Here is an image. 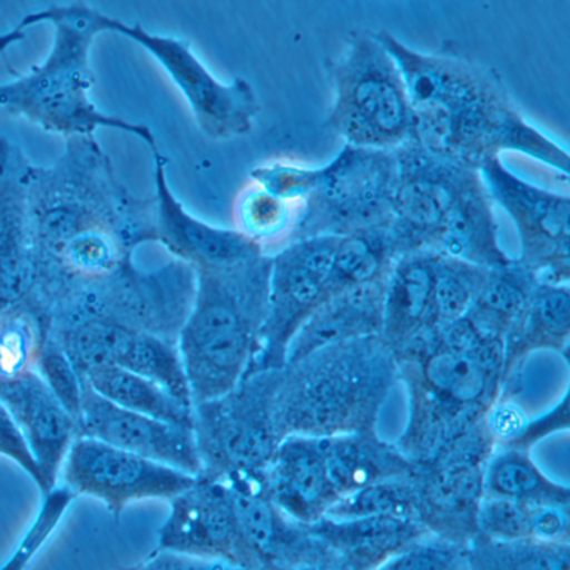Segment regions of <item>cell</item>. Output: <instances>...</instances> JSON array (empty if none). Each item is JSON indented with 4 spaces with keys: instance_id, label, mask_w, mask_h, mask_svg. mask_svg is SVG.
<instances>
[{
    "instance_id": "cell-43",
    "label": "cell",
    "mask_w": 570,
    "mask_h": 570,
    "mask_svg": "<svg viewBox=\"0 0 570 570\" xmlns=\"http://www.w3.org/2000/svg\"><path fill=\"white\" fill-rule=\"evenodd\" d=\"M379 570H466L462 547L425 535L396 553Z\"/></svg>"
},
{
    "instance_id": "cell-9",
    "label": "cell",
    "mask_w": 570,
    "mask_h": 570,
    "mask_svg": "<svg viewBox=\"0 0 570 570\" xmlns=\"http://www.w3.org/2000/svg\"><path fill=\"white\" fill-rule=\"evenodd\" d=\"M333 106L326 128L345 145L395 151L413 135L402 71L376 31H353L338 58L328 61Z\"/></svg>"
},
{
    "instance_id": "cell-33",
    "label": "cell",
    "mask_w": 570,
    "mask_h": 570,
    "mask_svg": "<svg viewBox=\"0 0 570 570\" xmlns=\"http://www.w3.org/2000/svg\"><path fill=\"white\" fill-rule=\"evenodd\" d=\"M82 379L102 399L121 409L193 429V406L179 402L165 389L119 366L91 370Z\"/></svg>"
},
{
    "instance_id": "cell-39",
    "label": "cell",
    "mask_w": 570,
    "mask_h": 570,
    "mask_svg": "<svg viewBox=\"0 0 570 570\" xmlns=\"http://www.w3.org/2000/svg\"><path fill=\"white\" fill-rule=\"evenodd\" d=\"M298 205L285 202L269 195L265 189L253 183L239 195L236 203V222L238 232L259 243L265 248V242L292 232Z\"/></svg>"
},
{
    "instance_id": "cell-41",
    "label": "cell",
    "mask_w": 570,
    "mask_h": 570,
    "mask_svg": "<svg viewBox=\"0 0 570 570\" xmlns=\"http://www.w3.org/2000/svg\"><path fill=\"white\" fill-rule=\"evenodd\" d=\"M36 372L45 380L46 385L55 393L61 405L79 422L85 379L79 375L65 350L51 335L39 356Z\"/></svg>"
},
{
    "instance_id": "cell-8",
    "label": "cell",
    "mask_w": 570,
    "mask_h": 570,
    "mask_svg": "<svg viewBox=\"0 0 570 570\" xmlns=\"http://www.w3.org/2000/svg\"><path fill=\"white\" fill-rule=\"evenodd\" d=\"M196 295V272L173 259L146 272L135 262L106 278L69 286L41 303L51 333L101 320L178 343Z\"/></svg>"
},
{
    "instance_id": "cell-44",
    "label": "cell",
    "mask_w": 570,
    "mask_h": 570,
    "mask_svg": "<svg viewBox=\"0 0 570 570\" xmlns=\"http://www.w3.org/2000/svg\"><path fill=\"white\" fill-rule=\"evenodd\" d=\"M569 392H566L563 393L562 399H560L552 409L547 410L542 415H537L533 416V419L527 420L522 432L517 436L515 442L509 446H515V449L532 452V449L537 443L549 439V436L556 435V433L567 432V430H569Z\"/></svg>"
},
{
    "instance_id": "cell-47",
    "label": "cell",
    "mask_w": 570,
    "mask_h": 570,
    "mask_svg": "<svg viewBox=\"0 0 570 570\" xmlns=\"http://www.w3.org/2000/svg\"><path fill=\"white\" fill-rule=\"evenodd\" d=\"M302 570H335V569H302Z\"/></svg>"
},
{
    "instance_id": "cell-14",
    "label": "cell",
    "mask_w": 570,
    "mask_h": 570,
    "mask_svg": "<svg viewBox=\"0 0 570 570\" xmlns=\"http://www.w3.org/2000/svg\"><path fill=\"white\" fill-rule=\"evenodd\" d=\"M340 238L325 235L296 239L272 255L268 313L262 352L252 372L285 368L293 338L325 299Z\"/></svg>"
},
{
    "instance_id": "cell-3",
    "label": "cell",
    "mask_w": 570,
    "mask_h": 570,
    "mask_svg": "<svg viewBox=\"0 0 570 570\" xmlns=\"http://www.w3.org/2000/svg\"><path fill=\"white\" fill-rule=\"evenodd\" d=\"M28 206L36 269L85 236L115 233L136 248L156 243V196L136 198L95 136L68 138L51 166H31Z\"/></svg>"
},
{
    "instance_id": "cell-26",
    "label": "cell",
    "mask_w": 570,
    "mask_h": 570,
    "mask_svg": "<svg viewBox=\"0 0 570 570\" xmlns=\"http://www.w3.org/2000/svg\"><path fill=\"white\" fill-rule=\"evenodd\" d=\"M389 278L326 296L302 326L286 355V365L335 343L380 336Z\"/></svg>"
},
{
    "instance_id": "cell-28",
    "label": "cell",
    "mask_w": 570,
    "mask_h": 570,
    "mask_svg": "<svg viewBox=\"0 0 570 570\" xmlns=\"http://www.w3.org/2000/svg\"><path fill=\"white\" fill-rule=\"evenodd\" d=\"M429 252L487 269L502 268L513 262L500 246L495 205L480 175L460 193Z\"/></svg>"
},
{
    "instance_id": "cell-31",
    "label": "cell",
    "mask_w": 570,
    "mask_h": 570,
    "mask_svg": "<svg viewBox=\"0 0 570 570\" xmlns=\"http://www.w3.org/2000/svg\"><path fill=\"white\" fill-rule=\"evenodd\" d=\"M537 283L539 279L515 258L510 265L490 269L465 318L483 335L503 342L525 309Z\"/></svg>"
},
{
    "instance_id": "cell-13",
    "label": "cell",
    "mask_w": 570,
    "mask_h": 570,
    "mask_svg": "<svg viewBox=\"0 0 570 570\" xmlns=\"http://www.w3.org/2000/svg\"><path fill=\"white\" fill-rule=\"evenodd\" d=\"M479 173L493 205H499L515 225L520 239L515 262L539 282L569 285V196L520 178L502 158L483 163Z\"/></svg>"
},
{
    "instance_id": "cell-20",
    "label": "cell",
    "mask_w": 570,
    "mask_h": 570,
    "mask_svg": "<svg viewBox=\"0 0 570 570\" xmlns=\"http://www.w3.org/2000/svg\"><path fill=\"white\" fill-rule=\"evenodd\" d=\"M168 163V156L156 153V243L193 269L223 268L265 255L259 243L238 229L218 228L193 216L169 188Z\"/></svg>"
},
{
    "instance_id": "cell-16",
    "label": "cell",
    "mask_w": 570,
    "mask_h": 570,
    "mask_svg": "<svg viewBox=\"0 0 570 570\" xmlns=\"http://www.w3.org/2000/svg\"><path fill=\"white\" fill-rule=\"evenodd\" d=\"M61 472L62 483L76 497L88 495L99 500L115 519H119L131 503L171 500L196 480L191 473L142 459L89 436L75 440Z\"/></svg>"
},
{
    "instance_id": "cell-19",
    "label": "cell",
    "mask_w": 570,
    "mask_h": 570,
    "mask_svg": "<svg viewBox=\"0 0 570 570\" xmlns=\"http://www.w3.org/2000/svg\"><path fill=\"white\" fill-rule=\"evenodd\" d=\"M78 423L79 436L99 440L191 475L202 473L193 429L121 409L102 399L86 380Z\"/></svg>"
},
{
    "instance_id": "cell-18",
    "label": "cell",
    "mask_w": 570,
    "mask_h": 570,
    "mask_svg": "<svg viewBox=\"0 0 570 570\" xmlns=\"http://www.w3.org/2000/svg\"><path fill=\"white\" fill-rule=\"evenodd\" d=\"M225 482L255 570H336L332 552L308 525L296 522L273 502L263 473L232 476Z\"/></svg>"
},
{
    "instance_id": "cell-35",
    "label": "cell",
    "mask_w": 570,
    "mask_h": 570,
    "mask_svg": "<svg viewBox=\"0 0 570 570\" xmlns=\"http://www.w3.org/2000/svg\"><path fill=\"white\" fill-rule=\"evenodd\" d=\"M463 556L466 570H570V543L499 540L476 533Z\"/></svg>"
},
{
    "instance_id": "cell-5",
    "label": "cell",
    "mask_w": 570,
    "mask_h": 570,
    "mask_svg": "<svg viewBox=\"0 0 570 570\" xmlns=\"http://www.w3.org/2000/svg\"><path fill=\"white\" fill-rule=\"evenodd\" d=\"M195 272V302L178 336L193 405L235 389L258 360L272 255Z\"/></svg>"
},
{
    "instance_id": "cell-7",
    "label": "cell",
    "mask_w": 570,
    "mask_h": 570,
    "mask_svg": "<svg viewBox=\"0 0 570 570\" xmlns=\"http://www.w3.org/2000/svg\"><path fill=\"white\" fill-rule=\"evenodd\" d=\"M249 178L269 195L298 205L289 242L355 235L392 223L395 151L345 145L322 168L272 163L253 169Z\"/></svg>"
},
{
    "instance_id": "cell-21",
    "label": "cell",
    "mask_w": 570,
    "mask_h": 570,
    "mask_svg": "<svg viewBox=\"0 0 570 570\" xmlns=\"http://www.w3.org/2000/svg\"><path fill=\"white\" fill-rule=\"evenodd\" d=\"M31 166L18 145L0 138V313L28 298L36 285L28 206Z\"/></svg>"
},
{
    "instance_id": "cell-6",
    "label": "cell",
    "mask_w": 570,
    "mask_h": 570,
    "mask_svg": "<svg viewBox=\"0 0 570 570\" xmlns=\"http://www.w3.org/2000/svg\"><path fill=\"white\" fill-rule=\"evenodd\" d=\"M396 383L395 355L382 336L316 350L283 368L276 430L282 440L373 432Z\"/></svg>"
},
{
    "instance_id": "cell-30",
    "label": "cell",
    "mask_w": 570,
    "mask_h": 570,
    "mask_svg": "<svg viewBox=\"0 0 570 570\" xmlns=\"http://www.w3.org/2000/svg\"><path fill=\"white\" fill-rule=\"evenodd\" d=\"M485 495L523 503L570 505L567 483L550 479L532 459V452L497 446L485 466Z\"/></svg>"
},
{
    "instance_id": "cell-40",
    "label": "cell",
    "mask_w": 570,
    "mask_h": 570,
    "mask_svg": "<svg viewBox=\"0 0 570 570\" xmlns=\"http://www.w3.org/2000/svg\"><path fill=\"white\" fill-rule=\"evenodd\" d=\"M42 495H45V499H42L35 520L26 530L22 539L19 540L14 552L0 566V570L28 569L36 556L41 552L42 547L51 539L52 533L58 530L59 523L62 522L75 500L78 499L76 493L65 483H58L55 489L42 493Z\"/></svg>"
},
{
    "instance_id": "cell-27",
    "label": "cell",
    "mask_w": 570,
    "mask_h": 570,
    "mask_svg": "<svg viewBox=\"0 0 570 570\" xmlns=\"http://www.w3.org/2000/svg\"><path fill=\"white\" fill-rule=\"evenodd\" d=\"M435 253L415 252L396 258L383 305V342L393 355L436 328Z\"/></svg>"
},
{
    "instance_id": "cell-29",
    "label": "cell",
    "mask_w": 570,
    "mask_h": 570,
    "mask_svg": "<svg viewBox=\"0 0 570 570\" xmlns=\"http://www.w3.org/2000/svg\"><path fill=\"white\" fill-rule=\"evenodd\" d=\"M320 443L338 500L362 487L410 475L415 469L395 442L380 436L379 430L320 436Z\"/></svg>"
},
{
    "instance_id": "cell-23",
    "label": "cell",
    "mask_w": 570,
    "mask_h": 570,
    "mask_svg": "<svg viewBox=\"0 0 570 570\" xmlns=\"http://www.w3.org/2000/svg\"><path fill=\"white\" fill-rule=\"evenodd\" d=\"M273 502L296 522H318L338 502L326 473L320 436L289 435L263 470Z\"/></svg>"
},
{
    "instance_id": "cell-15",
    "label": "cell",
    "mask_w": 570,
    "mask_h": 570,
    "mask_svg": "<svg viewBox=\"0 0 570 570\" xmlns=\"http://www.w3.org/2000/svg\"><path fill=\"white\" fill-rule=\"evenodd\" d=\"M395 158L389 235L400 258L406 253L429 252L446 213L480 173L432 155L413 136L395 149Z\"/></svg>"
},
{
    "instance_id": "cell-17",
    "label": "cell",
    "mask_w": 570,
    "mask_h": 570,
    "mask_svg": "<svg viewBox=\"0 0 570 570\" xmlns=\"http://www.w3.org/2000/svg\"><path fill=\"white\" fill-rule=\"evenodd\" d=\"M168 502L158 549L255 570L225 480L198 475L193 485Z\"/></svg>"
},
{
    "instance_id": "cell-32",
    "label": "cell",
    "mask_w": 570,
    "mask_h": 570,
    "mask_svg": "<svg viewBox=\"0 0 570 570\" xmlns=\"http://www.w3.org/2000/svg\"><path fill=\"white\" fill-rule=\"evenodd\" d=\"M51 318L35 295L0 313V385L36 372Z\"/></svg>"
},
{
    "instance_id": "cell-38",
    "label": "cell",
    "mask_w": 570,
    "mask_h": 570,
    "mask_svg": "<svg viewBox=\"0 0 570 570\" xmlns=\"http://www.w3.org/2000/svg\"><path fill=\"white\" fill-rule=\"evenodd\" d=\"M490 269L435 253L436 326L450 325L469 315Z\"/></svg>"
},
{
    "instance_id": "cell-25",
    "label": "cell",
    "mask_w": 570,
    "mask_h": 570,
    "mask_svg": "<svg viewBox=\"0 0 570 570\" xmlns=\"http://www.w3.org/2000/svg\"><path fill=\"white\" fill-rule=\"evenodd\" d=\"M308 529L332 552L336 570H379L396 553L430 535L419 520L405 517H323Z\"/></svg>"
},
{
    "instance_id": "cell-12",
    "label": "cell",
    "mask_w": 570,
    "mask_h": 570,
    "mask_svg": "<svg viewBox=\"0 0 570 570\" xmlns=\"http://www.w3.org/2000/svg\"><path fill=\"white\" fill-rule=\"evenodd\" d=\"M108 32H118L145 48L168 72L191 108L203 135L216 141L249 135L262 112L258 96L246 79L223 82L203 65L188 39L151 35L141 24L106 18Z\"/></svg>"
},
{
    "instance_id": "cell-2",
    "label": "cell",
    "mask_w": 570,
    "mask_h": 570,
    "mask_svg": "<svg viewBox=\"0 0 570 570\" xmlns=\"http://www.w3.org/2000/svg\"><path fill=\"white\" fill-rule=\"evenodd\" d=\"M395 360L409 395V419L395 445L413 465L469 432L502 392L503 342L466 318L430 330Z\"/></svg>"
},
{
    "instance_id": "cell-1",
    "label": "cell",
    "mask_w": 570,
    "mask_h": 570,
    "mask_svg": "<svg viewBox=\"0 0 570 570\" xmlns=\"http://www.w3.org/2000/svg\"><path fill=\"white\" fill-rule=\"evenodd\" d=\"M376 36L402 71L412 136L426 151L475 171L489 159L515 151L567 178L569 151L527 121L495 69L463 55L453 42L429 55L410 49L392 32Z\"/></svg>"
},
{
    "instance_id": "cell-24",
    "label": "cell",
    "mask_w": 570,
    "mask_h": 570,
    "mask_svg": "<svg viewBox=\"0 0 570 570\" xmlns=\"http://www.w3.org/2000/svg\"><path fill=\"white\" fill-rule=\"evenodd\" d=\"M570 338L569 285L539 282L520 318L503 340V385L500 395L517 399L532 353H559L567 360Z\"/></svg>"
},
{
    "instance_id": "cell-37",
    "label": "cell",
    "mask_w": 570,
    "mask_h": 570,
    "mask_svg": "<svg viewBox=\"0 0 570 570\" xmlns=\"http://www.w3.org/2000/svg\"><path fill=\"white\" fill-rule=\"evenodd\" d=\"M332 519H360V517H405L416 520V493L412 473L396 479L382 480L362 487L342 497L330 509Z\"/></svg>"
},
{
    "instance_id": "cell-36",
    "label": "cell",
    "mask_w": 570,
    "mask_h": 570,
    "mask_svg": "<svg viewBox=\"0 0 570 570\" xmlns=\"http://www.w3.org/2000/svg\"><path fill=\"white\" fill-rule=\"evenodd\" d=\"M395 262L389 228L342 236L332 275L326 283L325 298L353 286L389 278Z\"/></svg>"
},
{
    "instance_id": "cell-22",
    "label": "cell",
    "mask_w": 570,
    "mask_h": 570,
    "mask_svg": "<svg viewBox=\"0 0 570 570\" xmlns=\"http://www.w3.org/2000/svg\"><path fill=\"white\" fill-rule=\"evenodd\" d=\"M0 402L21 430L39 472L41 492L59 483L69 449L79 436L78 420L61 405L38 372L0 385Z\"/></svg>"
},
{
    "instance_id": "cell-4",
    "label": "cell",
    "mask_w": 570,
    "mask_h": 570,
    "mask_svg": "<svg viewBox=\"0 0 570 570\" xmlns=\"http://www.w3.org/2000/svg\"><path fill=\"white\" fill-rule=\"evenodd\" d=\"M106 18L86 2L52 4L26 16L16 28L26 32L39 24L55 26V45L42 65L0 85V111L66 139L95 136L99 128L128 132L156 155L158 141L149 126L106 115L91 99L96 76L89 52L98 35L108 32Z\"/></svg>"
},
{
    "instance_id": "cell-34",
    "label": "cell",
    "mask_w": 570,
    "mask_h": 570,
    "mask_svg": "<svg viewBox=\"0 0 570 570\" xmlns=\"http://www.w3.org/2000/svg\"><path fill=\"white\" fill-rule=\"evenodd\" d=\"M112 366H119L149 380L179 402L193 406L191 389L178 343L153 333L128 330Z\"/></svg>"
},
{
    "instance_id": "cell-42",
    "label": "cell",
    "mask_w": 570,
    "mask_h": 570,
    "mask_svg": "<svg viewBox=\"0 0 570 570\" xmlns=\"http://www.w3.org/2000/svg\"><path fill=\"white\" fill-rule=\"evenodd\" d=\"M533 503L483 497L479 510V533L499 540L530 539Z\"/></svg>"
},
{
    "instance_id": "cell-10",
    "label": "cell",
    "mask_w": 570,
    "mask_h": 570,
    "mask_svg": "<svg viewBox=\"0 0 570 570\" xmlns=\"http://www.w3.org/2000/svg\"><path fill=\"white\" fill-rule=\"evenodd\" d=\"M283 368L252 372L225 395L193 405L199 475L226 480L259 475L282 442L275 400Z\"/></svg>"
},
{
    "instance_id": "cell-46",
    "label": "cell",
    "mask_w": 570,
    "mask_h": 570,
    "mask_svg": "<svg viewBox=\"0 0 570 570\" xmlns=\"http://www.w3.org/2000/svg\"><path fill=\"white\" fill-rule=\"evenodd\" d=\"M26 32L19 31L18 28L11 29V31L6 32V35H0V58H4L6 66H8L9 71L12 75L18 76L19 72L14 71L9 65L8 59V49L11 48L12 45H18V42L24 41Z\"/></svg>"
},
{
    "instance_id": "cell-45",
    "label": "cell",
    "mask_w": 570,
    "mask_h": 570,
    "mask_svg": "<svg viewBox=\"0 0 570 570\" xmlns=\"http://www.w3.org/2000/svg\"><path fill=\"white\" fill-rule=\"evenodd\" d=\"M119 570H243L228 563L216 560L196 559V557L181 556L169 550L156 549L151 556L146 557L135 566L122 567Z\"/></svg>"
},
{
    "instance_id": "cell-11",
    "label": "cell",
    "mask_w": 570,
    "mask_h": 570,
    "mask_svg": "<svg viewBox=\"0 0 570 570\" xmlns=\"http://www.w3.org/2000/svg\"><path fill=\"white\" fill-rule=\"evenodd\" d=\"M495 449L480 420L433 459L415 465L416 520L430 535L465 549L479 533L485 466Z\"/></svg>"
}]
</instances>
